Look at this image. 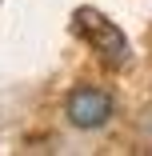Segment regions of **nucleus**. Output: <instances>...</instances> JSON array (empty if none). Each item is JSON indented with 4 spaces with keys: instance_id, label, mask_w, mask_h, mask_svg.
I'll return each instance as SVG.
<instances>
[{
    "instance_id": "obj_1",
    "label": "nucleus",
    "mask_w": 152,
    "mask_h": 156,
    "mask_svg": "<svg viewBox=\"0 0 152 156\" xmlns=\"http://www.w3.org/2000/svg\"><path fill=\"white\" fill-rule=\"evenodd\" d=\"M72 32L92 48L104 64H112V68H120V64H128V40H124V32L108 20V16H100L96 8H76V16H72Z\"/></svg>"
},
{
    "instance_id": "obj_3",
    "label": "nucleus",
    "mask_w": 152,
    "mask_h": 156,
    "mask_svg": "<svg viewBox=\"0 0 152 156\" xmlns=\"http://www.w3.org/2000/svg\"><path fill=\"white\" fill-rule=\"evenodd\" d=\"M144 124H148V128H152V108H148V120H144Z\"/></svg>"
},
{
    "instance_id": "obj_2",
    "label": "nucleus",
    "mask_w": 152,
    "mask_h": 156,
    "mask_svg": "<svg viewBox=\"0 0 152 156\" xmlns=\"http://www.w3.org/2000/svg\"><path fill=\"white\" fill-rule=\"evenodd\" d=\"M112 96L104 88H96V84H80V88H72L68 92V100H64V120L72 124V128H80V132H96V128H104V124L112 120Z\"/></svg>"
}]
</instances>
